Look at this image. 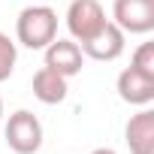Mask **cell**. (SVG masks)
I'll list each match as a JSON object with an SVG mask.
<instances>
[{
    "mask_svg": "<svg viewBox=\"0 0 154 154\" xmlns=\"http://www.w3.org/2000/svg\"><path fill=\"white\" fill-rule=\"evenodd\" d=\"M124 142L130 154H154V112L142 106L136 115H130L124 127Z\"/></svg>",
    "mask_w": 154,
    "mask_h": 154,
    "instance_id": "8",
    "label": "cell"
},
{
    "mask_svg": "<svg viewBox=\"0 0 154 154\" xmlns=\"http://www.w3.org/2000/svg\"><path fill=\"white\" fill-rule=\"evenodd\" d=\"M91 154H118V151H115V148H94Z\"/></svg>",
    "mask_w": 154,
    "mask_h": 154,
    "instance_id": "12",
    "label": "cell"
},
{
    "mask_svg": "<svg viewBox=\"0 0 154 154\" xmlns=\"http://www.w3.org/2000/svg\"><path fill=\"white\" fill-rule=\"evenodd\" d=\"M124 45H127V33L115 24V21H106L91 39H85L79 48L85 57L91 60H100V63H109V60H118L124 54Z\"/></svg>",
    "mask_w": 154,
    "mask_h": 154,
    "instance_id": "5",
    "label": "cell"
},
{
    "mask_svg": "<svg viewBox=\"0 0 154 154\" xmlns=\"http://www.w3.org/2000/svg\"><path fill=\"white\" fill-rule=\"evenodd\" d=\"M6 145L15 154H36L42 148V124L30 109H18L9 115L6 127H3Z\"/></svg>",
    "mask_w": 154,
    "mask_h": 154,
    "instance_id": "2",
    "label": "cell"
},
{
    "mask_svg": "<svg viewBox=\"0 0 154 154\" xmlns=\"http://www.w3.org/2000/svg\"><path fill=\"white\" fill-rule=\"evenodd\" d=\"M54 36H57V12L51 6L33 3V6L18 12V18H15V39L24 48L42 51Z\"/></svg>",
    "mask_w": 154,
    "mask_h": 154,
    "instance_id": "1",
    "label": "cell"
},
{
    "mask_svg": "<svg viewBox=\"0 0 154 154\" xmlns=\"http://www.w3.org/2000/svg\"><path fill=\"white\" fill-rule=\"evenodd\" d=\"M0 121H3V100H0Z\"/></svg>",
    "mask_w": 154,
    "mask_h": 154,
    "instance_id": "13",
    "label": "cell"
},
{
    "mask_svg": "<svg viewBox=\"0 0 154 154\" xmlns=\"http://www.w3.org/2000/svg\"><path fill=\"white\" fill-rule=\"evenodd\" d=\"M112 21L124 33H151L154 30V0H115Z\"/></svg>",
    "mask_w": 154,
    "mask_h": 154,
    "instance_id": "4",
    "label": "cell"
},
{
    "mask_svg": "<svg viewBox=\"0 0 154 154\" xmlns=\"http://www.w3.org/2000/svg\"><path fill=\"white\" fill-rule=\"evenodd\" d=\"M15 60H18V48H15V42H12L6 33H0V82H6L9 75H12Z\"/></svg>",
    "mask_w": 154,
    "mask_h": 154,
    "instance_id": "10",
    "label": "cell"
},
{
    "mask_svg": "<svg viewBox=\"0 0 154 154\" xmlns=\"http://www.w3.org/2000/svg\"><path fill=\"white\" fill-rule=\"evenodd\" d=\"M130 66L139 69V72H145V75H154V42H142V45L133 51Z\"/></svg>",
    "mask_w": 154,
    "mask_h": 154,
    "instance_id": "11",
    "label": "cell"
},
{
    "mask_svg": "<svg viewBox=\"0 0 154 154\" xmlns=\"http://www.w3.org/2000/svg\"><path fill=\"white\" fill-rule=\"evenodd\" d=\"M69 94V85H66V75L54 72L51 66H39L33 72V97L45 106H57L63 103Z\"/></svg>",
    "mask_w": 154,
    "mask_h": 154,
    "instance_id": "9",
    "label": "cell"
},
{
    "mask_svg": "<svg viewBox=\"0 0 154 154\" xmlns=\"http://www.w3.org/2000/svg\"><path fill=\"white\" fill-rule=\"evenodd\" d=\"M115 88H118V97L130 106H151L154 103V75H145L133 66L118 72Z\"/></svg>",
    "mask_w": 154,
    "mask_h": 154,
    "instance_id": "7",
    "label": "cell"
},
{
    "mask_svg": "<svg viewBox=\"0 0 154 154\" xmlns=\"http://www.w3.org/2000/svg\"><path fill=\"white\" fill-rule=\"evenodd\" d=\"M45 66H51L54 72L66 75V79H72V75H79L82 66H85V54L79 48V42L75 39H51L45 48Z\"/></svg>",
    "mask_w": 154,
    "mask_h": 154,
    "instance_id": "6",
    "label": "cell"
},
{
    "mask_svg": "<svg viewBox=\"0 0 154 154\" xmlns=\"http://www.w3.org/2000/svg\"><path fill=\"white\" fill-rule=\"evenodd\" d=\"M106 21L109 18H106V9L100 6V0H72L66 6V30L79 45L91 39Z\"/></svg>",
    "mask_w": 154,
    "mask_h": 154,
    "instance_id": "3",
    "label": "cell"
}]
</instances>
